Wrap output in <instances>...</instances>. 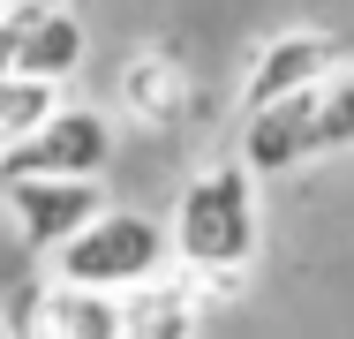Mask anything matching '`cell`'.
<instances>
[{
    "mask_svg": "<svg viewBox=\"0 0 354 339\" xmlns=\"http://www.w3.org/2000/svg\"><path fill=\"white\" fill-rule=\"evenodd\" d=\"M166 234H174V264L204 271V279H241V271L257 264V249H264L257 166L234 151V158H218V166H204V174H189L181 196H174Z\"/></svg>",
    "mask_w": 354,
    "mask_h": 339,
    "instance_id": "6da1fadb",
    "label": "cell"
},
{
    "mask_svg": "<svg viewBox=\"0 0 354 339\" xmlns=\"http://www.w3.org/2000/svg\"><path fill=\"white\" fill-rule=\"evenodd\" d=\"M53 271H68L83 286H106V294H121V286H136L151 271L174 264V234H166V219H151V211H129V203H98L83 226H75L68 241L46 257Z\"/></svg>",
    "mask_w": 354,
    "mask_h": 339,
    "instance_id": "7a4b0ae2",
    "label": "cell"
},
{
    "mask_svg": "<svg viewBox=\"0 0 354 339\" xmlns=\"http://www.w3.org/2000/svg\"><path fill=\"white\" fill-rule=\"evenodd\" d=\"M113 151H121L113 113H106V106H75V98H61L23 143L0 151V181H8V174H91V181H106Z\"/></svg>",
    "mask_w": 354,
    "mask_h": 339,
    "instance_id": "3957f363",
    "label": "cell"
},
{
    "mask_svg": "<svg viewBox=\"0 0 354 339\" xmlns=\"http://www.w3.org/2000/svg\"><path fill=\"white\" fill-rule=\"evenodd\" d=\"M0 203H8V226H15L23 249H30V257H53L75 226H83L98 203H113V196H106V181H91V174H8V181H0Z\"/></svg>",
    "mask_w": 354,
    "mask_h": 339,
    "instance_id": "277c9868",
    "label": "cell"
},
{
    "mask_svg": "<svg viewBox=\"0 0 354 339\" xmlns=\"http://www.w3.org/2000/svg\"><path fill=\"white\" fill-rule=\"evenodd\" d=\"M91 61V30L68 0H8V23H0V68H23V75H46V83H75Z\"/></svg>",
    "mask_w": 354,
    "mask_h": 339,
    "instance_id": "5b68a950",
    "label": "cell"
},
{
    "mask_svg": "<svg viewBox=\"0 0 354 339\" xmlns=\"http://www.w3.org/2000/svg\"><path fill=\"white\" fill-rule=\"evenodd\" d=\"M317 151H324V83L241 106V158L257 166V181H279L294 166H309Z\"/></svg>",
    "mask_w": 354,
    "mask_h": 339,
    "instance_id": "8992f818",
    "label": "cell"
},
{
    "mask_svg": "<svg viewBox=\"0 0 354 339\" xmlns=\"http://www.w3.org/2000/svg\"><path fill=\"white\" fill-rule=\"evenodd\" d=\"M234 286H241V279H204V271H189V264H166V271H151V279H136V286H121V332L129 339L204 332V317H212Z\"/></svg>",
    "mask_w": 354,
    "mask_h": 339,
    "instance_id": "52a82bcc",
    "label": "cell"
},
{
    "mask_svg": "<svg viewBox=\"0 0 354 339\" xmlns=\"http://www.w3.org/2000/svg\"><path fill=\"white\" fill-rule=\"evenodd\" d=\"M339 38L317 30V23H286L272 30L257 53H249V75H241V106H264V98H286V91H317L339 75Z\"/></svg>",
    "mask_w": 354,
    "mask_h": 339,
    "instance_id": "ba28073f",
    "label": "cell"
},
{
    "mask_svg": "<svg viewBox=\"0 0 354 339\" xmlns=\"http://www.w3.org/2000/svg\"><path fill=\"white\" fill-rule=\"evenodd\" d=\"M113 98L121 113L143 121V129H174L189 113V61L174 46H136L129 61L113 68Z\"/></svg>",
    "mask_w": 354,
    "mask_h": 339,
    "instance_id": "9c48e42d",
    "label": "cell"
},
{
    "mask_svg": "<svg viewBox=\"0 0 354 339\" xmlns=\"http://www.w3.org/2000/svg\"><path fill=\"white\" fill-rule=\"evenodd\" d=\"M61 91H68V83H46V75H23V68H0V151L38 129V121L61 106Z\"/></svg>",
    "mask_w": 354,
    "mask_h": 339,
    "instance_id": "30bf717a",
    "label": "cell"
},
{
    "mask_svg": "<svg viewBox=\"0 0 354 339\" xmlns=\"http://www.w3.org/2000/svg\"><path fill=\"white\" fill-rule=\"evenodd\" d=\"M324 151H354V68L324 83Z\"/></svg>",
    "mask_w": 354,
    "mask_h": 339,
    "instance_id": "8fae6325",
    "label": "cell"
},
{
    "mask_svg": "<svg viewBox=\"0 0 354 339\" xmlns=\"http://www.w3.org/2000/svg\"><path fill=\"white\" fill-rule=\"evenodd\" d=\"M0 23H8V0H0Z\"/></svg>",
    "mask_w": 354,
    "mask_h": 339,
    "instance_id": "7c38bea8",
    "label": "cell"
}]
</instances>
